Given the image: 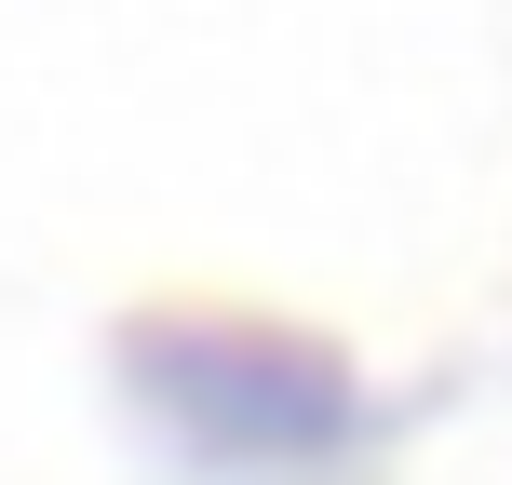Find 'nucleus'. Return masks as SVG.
Instances as JSON below:
<instances>
[{"mask_svg": "<svg viewBox=\"0 0 512 485\" xmlns=\"http://www.w3.org/2000/svg\"><path fill=\"white\" fill-rule=\"evenodd\" d=\"M122 391L216 472H297L364 432V378L337 337L283 324V310H122Z\"/></svg>", "mask_w": 512, "mask_h": 485, "instance_id": "f257e3e1", "label": "nucleus"}]
</instances>
